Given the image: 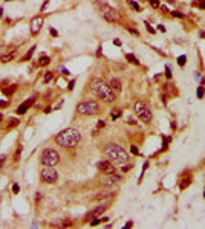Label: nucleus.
Here are the masks:
<instances>
[{
	"mask_svg": "<svg viewBox=\"0 0 205 229\" xmlns=\"http://www.w3.org/2000/svg\"><path fill=\"white\" fill-rule=\"evenodd\" d=\"M41 26H43V17L41 15H35L34 19L31 20L29 24V29H31V35H38V32L41 31Z\"/></svg>",
	"mask_w": 205,
	"mask_h": 229,
	"instance_id": "nucleus-9",
	"label": "nucleus"
},
{
	"mask_svg": "<svg viewBox=\"0 0 205 229\" xmlns=\"http://www.w3.org/2000/svg\"><path fill=\"white\" fill-rule=\"evenodd\" d=\"M22 150H23V147L20 145V147H19V150H17V151H15V154H14L15 160H19V159H20V153H22Z\"/></svg>",
	"mask_w": 205,
	"mask_h": 229,
	"instance_id": "nucleus-31",
	"label": "nucleus"
},
{
	"mask_svg": "<svg viewBox=\"0 0 205 229\" xmlns=\"http://www.w3.org/2000/svg\"><path fill=\"white\" fill-rule=\"evenodd\" d=\"M35 49H37V47H35V46H32L28 52H26V54L22 57V61H28V60H31L32 58V55H34V52H35Z\"/></svg>",
	"mask_w": 205,
	"mask_h": 229,
	"instance_id": "nucleus-17",
	"label": "nucleus"
},
{
	"mask_svg": "<svg viewBox=\"0 0 205 229\" xmlns=\"http://www.w3.org/2000/svg\"><path fill=\"white\" fill-rule=\"evenodd\" d=\"M158 29L162 31V32H165V26H164V24H158Z\"/></svg>",
	"mask_w": 205,
	"mask_h": 229,
	"instance_id": "nucleus-42",
	"label": "nucleus"
},
{
	"mask_svg": "<svg viewBox=\"0 0 205 229\" xmlns=\"http://www.w3.org/2000/svg\"><path fill=\"white\" fill-rule=\"evenodd\" d=\"M185 61H187V57H185V55H181L179 58H177V64H179V66H184Z\"/></svg>",
	"mask_w": 205,
	"mask_h": 229,
	"instance_id": "nucleus-26",
	"label": "nucleus"
},
{
	"mask_svg": "<svg viewBox=\"0 0 205 229\" xmlns=\"http://www.w3.org/2000/svg\"><path fill=\"white\" fill-rule=\"evenodd\" d=\"M199 5H201V8H204V9H205V2H204V0H202V2H201Z\"/></svg>",
	"mask_w": 205,
	"mask_h": 229,
	"instance_id": "nucleus-48",
	"label": "nucleus"
},
{
	"mask_svg": "<svg viewBox=\"0 0 205 229\" xmlns=\"http://www.w3.org/2000/svg\"><path fill=\"white\" fill-rule=\"evenodd\" d=\"M130 151H132V154H135V156L139 154V150L136 148V145H132V147H130Z\"/></svg>",
	"mask_w": 205,
	"mask_h": 229,
	"instance_id": "nucleus-33",
	"label": "nucleus"
},
{
	"mask_svg": "<svg viewBox=\"0 0 205 229\" xmlns=\"http://www.w3.org/2000/svg\"><path fill=\"white\" fill-rule=\"evenodd\" d=\"M49 32H51V35H52V37H57V35H58L57 29H54V28H51V29H49Z\"/></svg>",
	"mask_w": 205,
	"mask_h": 229,
	"instance_id": "nucleus-39",
	"label": "nucleus"
},
{
	"mask_svg": "<svg viewBox=\"0 0 205 229\" xmlns=\"http://www.w3.org/2000/svg\"><path fill=\"white\" fill-rule=\"evenodd\" d=\"M188 185H190V179H184V180L181 182V189H185Z\"/></svg>",
	"mask_w": 205,
	"mask_h": 229,
	"instance_id": "nucleus-25",
	"label": "nucleus"
},
{
	"mask_svg": "<svg viewBox=\"0 0 205 229\" xmlns=\"http://www.w3.org/2000/svg\"><path fill=\"white\" fill-rule=\"evenodd\" d=\"M132 226H133V223H132V222H127L126 225H124V228H126V229H127V228H132Z\"/></svg>",
	"mask_w": 205,
	"mask_h": 229,
	"instance_id": "nucleus-44",
	"label": "nucleus"
},
{
	"mask_svg": "<svg viewBox=\"0 0 205 229\" xmlns=\"http://www.w3.org/2000/svg\"><path fill=\"white\" fill-rule=\"evenodd\" d=\"M159 8H161V9H162V12H168V9H167V6H165V5H162V6H159Z\"/></svg>",
	"mask_w": 205,
	"mask_h": 229,
	"instance_id": "nucleus-45",
	"label": "nucleus"
},
{
	"mask_svg": "<svg viewBox=\"0 0 205 229\" xmlns=\"http://www.w3.org/2000/svg\"><path fill=\"white\" fill-rule=\"evenodd\" d=\"M12 192H14V194H19V192H20V185L19 183H14L12 185Z\"/></svg>",
	"mask_w": 205,
	"mask_h": 229,
	"instance_id": "nucleus-29",
	"label": "nucleus"
},
{
	"mask_svg": "<svg viewBox=\"0 0 205 229\" xmlns=\"http://www.w3.org/2000/svg\"><path fill=\"white\" fill-rule=\"evenodd\" d=\"M126 58L130 61V63H133V64H139V60L133 55V54H126Z\"/></svg>",
	"mask_w": 205,
	"mask_h": 229,
	"instance_id": "nucleus-19",
	"label": "nucleus"
},
{
	"mask_svg": "<svg viewBox=\"0 0 205 229\" xmlns=\"http://www.w3.org/2000/svg\"><path fill=\"white\" fill-rule=\"evenodd\" d=\"M5 160H6V156H5V154H0V168H2V166H3Z\"/></svg>",
	"mask_w": 205,
	"mask_h": 229,
	"instance_id": "nucleus-37",
	"label": "nucleus"
},
{
	"mask_svg": "<svg viewBox=\"0 0 205 229\" xmlns=\"http://www.w3.org/2000/svg\"><path fill=\"white\" fill-rule=\"evenodd\" d=\"M19 122H20L19 119H11V121H9V127H14V125H19Z\"/></svg>",
	"mask_w": 205,
	"mask_h": 229,
	"instance_id": "nucleus-36",
	"label": "nucleus"
},
{
	"mask_svg": "<svg viewBox=\"0 0 205 229\" xmlns=\"http://www.w3.org/2000/svg\"><path fill=\"white\" fill-rule=\"evenodd\" d=\"M204 95H205V89H204V86H199L198 87V98L202 99L204 98Z\"/></svg>",
	"mask_w": 205,
	"mask_h": 229,
	"instance_id": "nucleus-21",
	"label": "nucleus"
},
{
	"mask_svg": "<svg viewBox=\"0 0 205 229\" xmlns=\"http://www.w3.org/2000/svg\"><path fill=\"white\" fill-rule=\"evenodd\" d=\"M130 168H132V165H127V166H122V171H126V173H127V171H129Z\"/></svg>",
	"mask_w": 205,
	"mask_h": 229,
	"instance_id": "nucleus-43",
	"label": "nucleus"
},
{
	"mask_svg": "<svg viewBox=\"0 0 205 229\" xmlns=\"http://www.w3.org/2000/svg\"><path fill=\"white\" fill-rule=\"evenodd\" d=\"M2 119H3V116H2V113H0V122H2Z\"/></svg>",
	"mask_w": 205,
	"mask_h": 229,
	"instance_id": "nucleus-50",
	"label": "nucleus"
},
{
	"mask_svg": "<svg viewBox=\"0 0 205 229\" xmlns=\"http://www.w3.org/2000/svg\"><path fill=\"white\" fill-rule=\"evenodd\" d=\"M90 89L92 92L104 102H113L115 101V92L112 90L110 84H106L100 78H93L90 81Z\"/></svg>",
	"mask_w": 205,
	"mask_h": 229,
	"instance_id": "nucleus-2",
	"label": "nucleus"
},
{
	"mask_svg": "<svg viewBox=\"0 0 205 229\" xmlns=\"http://www.w3.org/2000/svg\"><path fill=\"white\" fill-rule=\"evenodd\" d=\"M172 15H173V17H177V19H184V17H185V15H184L182 12H179V11H172Z\"/></svg>",
	"mask_w": 205,
	"mask_h": 229,
	"instance_id": "nucleus-30",
	"label": "nucleus"
},
{
	"mask_svg": "<svg viewBox=\"0 0 205 229\" xmlns=\"http://www.w3.org/2000/svg\"><path fill=\"white\" fill-rule=\"evenodd\" d=\"M52 112V107H46V110H44V113H51Z\"/></svg>",
	"mask_w": 205,
	"mask_h": 229,
	"instance_id": "nucleus-47",
	"label": "nucleus"
},
{
	"mask_svg": "<svg viewBox=\"0 0 205 229\" xmlns=\"http://www.w3.org/2000/svg\"><path fill=\"white\" fill-rule=\"evenodd\" d=\"M110 87H112V90L113 92H121V81L118 80V78H112V81H110Z\"/></svg>",
	"mask_w": 205,
	"mask_h": 229,
	"instance_id": "nucleus-14",
	"label": "nucleus"
},
{
	"mask_svg": "<svg viewBox=\"0 0 205 229\" xmlns=\"http://www.w3.org/2000/svg\"><path fill=\"white\" fill-rule=\"evenodd\" d=\"M35 98H37V96H32V98L26 99L23 104H20V105H19V109H17V114H25L26 112L29 110V107H31V105L35 102Z\"/></svg>",
	"mask_w": 205,
	"mask_h": 229,
	"instance_id": "nucleus-12",
	"label": "nucleus"
},
{
	"mask_svg": "<svg viewBox=\"0 0 205 229\" xmlns=\"http://www.w3.org/2000/svg\"><path fill=\"white\" fill-rule=\"evenodd\" d=\"M127 31H129L130 34H133V35H136V37H139V32H138L136 29H133V28H127Z\"/></svg>",
	"mask_w": 205,
	"mask_h": 229,
	"instance_id": "nucleus-34",
	"label": "nucleus"
},
{
	"mask_svg": "<svg viewBox=\"0 0 205 229\" xmlns=\"http://www.w3.org/2000/svg\"><path fill=\"white\" fill-rule=\"evenodd\" d=\"M14 57H15V52H9V54L0 57V61H2V63H9V61L14 60Z\"/></svg>",
	"mask_w": 205,
	"mask_h": 229,
	"instance_id": "nucleus-15",
	"label": "nucleus"
},
{
	"mask_svg": "<svg viewBox=\"0 0 205 229\" xmlns=\"http://www.w3.org/2000/svg\"><path fill=\"white\" fill-rule=\"evenodd\" d=\"M49 63H51V58H49L48 55H40V58H38V66L44 67V66H48Z\"/></svg>",
	"mask_w": 205,
	"mask_h": 229,
	"instance_id": "nucleus-16",
	"label": "nucleus"
},
{
	"mask_svg": "<svg viewBox=\"0 0 205 229\" xmlns=\"http://www.w3.org/2000/svg\"><path fill=\"white\" fill-rule=\"evenodd\" d=\"M104 154L109 157V159H112L115 163H126L129 160V154L127 151L124 150L121 145L118 144H107L104 148Z\"/></svg>",
	"mask_w": 205,
	"mask_h": 229,
	"instance_id": "nucleus-3",
	"label": "nucleus"
},
{
	"mask_svg": "<svg viewBox=\"0 0 205 229\" xmlns=\"http://www.w3.org/2000/svg\"><path fill=\"white\" fill-rule=\"evenodd\" d=\"M98 170L106 173V174H115V166L112 165V162L109 160H101L98 162Z\"/></svg>",
	"mask_w": 205,
	"mask_h": 229,
	"instance_id": "nucleus-10",
	"label": "nucleus"
},
{
	"mask_svg": "<svg viewBox=\"0 0 205 229\" xmlns=\"http://www.w3.org/2000/svg\"><path fill=\"white\" fill-rule=\"evenodd\" d=\"M15 89H17V86L12 84V86H9V87H6V89H3V93H5L6 96H11V95L15 92Z\"/></svg>",
	"mask_w": 205,
	"mask_h": 229,
	"instance_id": "nucleus-18",
	"label": "nucleus"
},
{
	"mask_svg": "<svg viewBox=\"0 0 205 229\" xmlns=\"http://www.w3.org/2000/svg\"><path fill=\"white\" fill-rule=\"evenodd\" d=\"M204 196H205V191H204Z\"/></svg>",
	"mask_w": 205,
	"mask_h": 229,
	"instance_id": "nucleus-51",
	"label": "nucleus"
},
{
	"mask_svg": "<svg viewBox=\"0 0 205 229\" xmlns=\"http://www.w3.org/2000/svg\"><path fill=\"white\" fill-rule=\"evenodd\" d=\"M144 24H146V29H147V31H148L150 34H155V32H156V31H155L153 28H151V24H150L148 22H144Z\"/></svg>",
	"mask_w": 205,
	"mask_h": 229,
	"instance_id": "nucleus-27",
	"label": "nucleus"
},
{
	"mask_svg": "<svg viewBox=\"0 0 205 229\" xmlns=\"http://www.w3.org/2000/svg\"><path fill=\"white\" fill-rule=\"evenodd\" d=\"M77 112L80 114H84V116H93V114L100 113V105L93 99H84L81 102H78Z\"/></svg>",
	"mask_w": 205,
	"mask_h": 229,
	"instance_id": "nucleus-4",
	"label": "nucleus"
},
{
	"mask_svg": "<svg viewBox=\"0 0 205 229\" xmlns=\"http://www.w3.org/2000/svg\"><path fill=\"white\" fill-rule=\"evenodd\" d=\"M165 76L167 78H172V69H170V66H165Z\"/></svg>",
	"mask_w": 205,
	"mask_h": 229,
	"instance_id": "nucleus-32",
	"label": "nucleus"
},
{
	"mask_svg": "<svg viewBox=\"0 0 205 229\" xmlns=\"http://www.w3.org/2000/svg\"><path fill=\"white\" fill-rule=\"evenodd\" d=\"M40 177L44 183H55L58 180V173L55 171L54 166H44L40 171Z\"/></svg>",
	"mask_w": 205,
	"mask_h": 229,
	"instance_id": "nucleus-8",
	"label": "nucleus"
},
{
	"mask_svg": "<svg viewBox=\"0 0 205 229\" xmlns=\"http://www.w3.org/2000/svg\"><path fill=\"white\" fill-rule=\"evenodd\" d=\"M2 17H3V9L0 8V19H2Z\"/></svg>",
	"mask_w": 205,
	"mask_h": 229,
	"instance_id": "nucleus-49",
	"label": "nucleus"
},
{
	"mask_svg": "<svg viewBox=\"0 0 205 229\" xmlns=\"http://www.w3.org/2000/svg\"><path fill=\"white\" fill-rule=\"evenodd\" d=\"M48 5H49V0H44V3H43L41 8H40V12H43L44 9H46V6H48Z\"/></svg>",
	"mask_w": 205,
	"mask_h": 229,
	"instance_id": "nucleus-38",
	"label": "nucleus"
},
{
	"mask_svg": "<svg viewBox=\"0 0 205 229\" xmlns=\"http://www.w3.org/2000/svg\"><path fill=\"white\" fill-rule=\"evenodd\" d=\"M8 104H9V102H8L6 99H2V101H0V107H8Z\"/></svg>",
	"mask_w": 205,
	"mask_h": 229,
	"instance_id": "nucleus-40",
	"label": "nucleus"
},
{
	"mask_svg": "<svg viewBox=\"0 0 205 229\" xmlns=\"http://www.w3.org/2000/svg\"><path fill=\"white\" fill-rule=\"evenodd\" d=\"M74 86H75V81L72 80V81L69 83V86H67V89H69V90H72V89H74Z\"/></svg>",
	"mask_w": 205,
	"mask_h": 229,
	"instance_id": "nucleus-41",
	"label": "nucleus"
},
{
	"mask_svg": "<svg viewBox=\"0 0 205 229\" xmlns=\"http://www.w3.org/2000/svg\"><path fill=\"white\" fill-rule=\"evenodd\" d=\"M52 78H54V72H46L44 73V78H43V81L44 83H49Z\"/></svg>",
	"mask_w": 205,
	"mask_h": 229,
	"instance_id": "nucleus-20",
	"label": "nucleus"
},
{
	"mask_svg": "<svg viewBox=\"0 0 205 229\" xmlns=\"http://www.w3.org/2000/svg\"><path fill=\"white\" fill-rule=\"evenodd\" d=\"M119 180H121V176H118V174H109V177H106L103 180V185L109 186V185H115V183L119 182Z\"/></svg>",
	"mask_w": 205,
	"mask_h": 229,
	"instance_id": "nucleus-13",
	"label": "nucleus"
},
{
	"mask_svg": "<svg viewBox=\"0 0 205 229\" xmlns=\"http://www.w3.org/2000/svg\"><path fill=\"white\" fill-rule=\"evenodd\" d=\"M119 116H121V112H113V113H112V119H113V121L118 119Z\"/></svg>",
	"mask_w": 205,
	"mask_h": 229,
	"instance_id": "nucleus-35",
	"label": "nucleus"
},
{
	"mask_svg": "<svg viewBox=\"0 0 205 229\" xmlns=\"http://www.w3.org/2000/svg\"><path fill=\"white\" fill-rule=\"evenodd\" d=\"M129 2H130V5H132V8H133V9H135V11H141V6L135 2V0H129Z\"/></svg>",
	"mask_w": 205,
	"mask_h": 229,
	"instance_id": "nucleus-24",
	"label": "nucleus"
},
{
	"mask_svg": "<svg viewBox=\"0 0 205 229\" xmlns=\"http://www.w3.org/2000/svg\"><path fill=\"white\" fill-rule=\"evenodd\" d=\"M81 140V133L77 128H66L55 136V144L64 148H74Z\"/></svg>",
	"mask_w": 205,
	"mask_h": 229,
	"instance_id": "nucleus-1",
	"label": "nucleus"
},
{
	"mask_svg": "<svg viewBox=\"0 0 205 229\" xmlns=\"http://www.w3.org/2000/svg\"><path fill=\"white\" fill-rule=\"evenodd\" d=\"M98 6H100V11H101V15L104 17L107 22H110V23H115V22H118L119 20V12L115 9V8H112V6H109L107 3H101L100 0H98Z\"/></svg>",
	"mask_w": 205,
	"mask_h": 229,
	"instance_id": "nucleus-7",
	"label": "nucleus"
},
{
	"mask_svg": "<svg viewBox=\"0 0 205 229\" xmlns=\"http://www.w3.org/2000/svg\"><path fill=\"white\" fill-rule=\"evenodd\" d=\"M133 110H135V113L138 114V118L146 122V124H150L151 122V118H153V114H151V110L148 107V104L144 102V101H136L135 105H133Z\"/></svg>",
	"mask_w": 205,
	"mask_h": 229,
	"instance_id": "nucleus-6",
	"label": "nucleus"
},
{
	"mask_svg": "<svg viewBox=\"0 0 205 229\" xmlns=\"http://www.w3.org/2000/svg\"><path fill=\"white\" fill-rule=\"evenodd\" d=\"M148 3L151 8H159L161 5H159V0H148Z\"/></svg>",
	"mask_w": 205,
	"mask_h": 229,
	"instance_id": "nucleus-28",
	"label": "nucleus"
},
{
	"mask_svg": "<svg viewBox=\"0 0 205 229\" xmlns=\"http://www.w3.org/2000/svg\"><path fill=\"white\" fill-rule=\"evenodd\" d=\"M61 72H63V75H69V70H67V69H64V67L61 69Z\"/></svg>",
	"mask_w": 205,
	"mask_h": 229,
	"instance_id": "nucleus-46",
	"label": "nucleus"
},
{
	"mask_svg": "<svg viewBox=\"0 0 205 229\" xmlns=\"http://www.w3.org/2000/svg\"><path fill=\"white\" fill-rule=\"evenodd\" d=\"M106 209H107V206H106V205H100V206H96L95 209H92L90 212H89V214L86 215V218H84V220H86V222H90V220H92V218H95L96 215H101Z\"/></svg>",
	"mask_w": 205,
	"mask_h": 229,
	"instance_id": "nucleus-11",
	"label": "nucleus"
},
{
	"mask_svg": "<svg viewBox=\"0 0 205 229\" xmlns=\"http://www.w3.org/2000/svg\"><path fill=\"white\" fill-rule=\"evenodd\" d=\"M40 162L43 166H55L60 162V154L54 148H44L40 156Z\"/></svg>",
	"mask_w": 205,
	"mask_h": 229,
	"instance_id": "nucleus-5",
	"label": "nucleus"
},
{
	"mask_svg": "<svg viewBox=\"0 0 205 229\" xmlns=\"http://www.w3.org/2000/svg\"><path fill=\"white\" fill-rule=\"evenodd\" d=\"M168 142H170V137H162V148H161V151H164V150L168 148Z\"/></svg>",
	"mask_w": 205,
	"mask_h": 229,
	"instance_id": "nucleus-22",
	"label": "nucleus"
},
{
	"mask_svg": "<svg viewBox=\"0 0 205 229\" xmlns=\"http://www.w3.org/2000/svg\"><path fill=\"white\" fill-rule=\"evenodd\" d=\"M63 104H64V99H60V101L54 105V107H52V110H60L61 107H63Z\"/></svg>",
	"mask_w": 205,
	"mask_h": 229,
	"instance_id": "nucleus-23",
	"label": "nucleus"
}]
</instances>
